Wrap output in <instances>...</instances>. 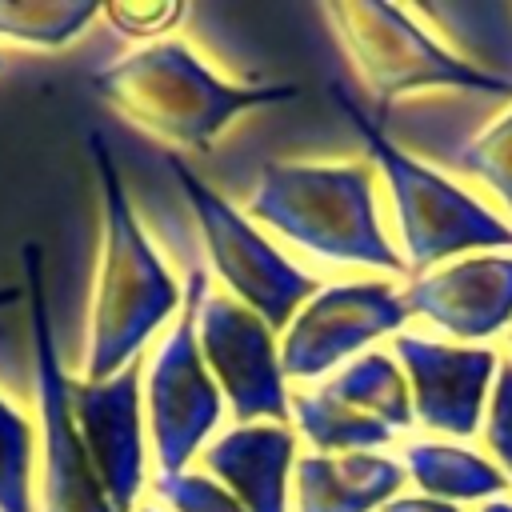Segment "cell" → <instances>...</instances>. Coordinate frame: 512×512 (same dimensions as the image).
I'll use <instances>...</instances> for the list:
<instances>
[{"label": "cell", "instance_id": "cell-1", "mask_svg": "<svg viewBox=\"0 0 512 512\" xmlns=\"http://www.w3.org/2000/svg\"><path fill=\"white\" fill-rule=\"evenodd\" d=\"M88 152L100 180L104 244H100V276L92 296L84 380H108L136 360L144 340L184 304V292L176 288L172 272L144 236L136 208L124 192L120 168L100 132L88 136Z\"/></svg>", "mask_w": 512, "mask_h": 512}, {"label": "cell", "instance_id": "cell-2", "mask_svg": "<svg viewBox=\"0 0 512 512\" xmlns=\"http://www.w3.org/2000/svg\"><path fill=\"white\" fill-rule=\"evenodd\" d=\"M92 88L136 128L184 148H208L232 116L296 96V84H228L180 40H156L100 68Z\"/></svg>", "mask_w": 512, "mask_h": 512}, {"label": "cell", "instance_id": "cell-3", "mask_svg": "<svg viewBox=\"0 0 512 512\" xmlns=\"http://www.w3.org/2000/svg\"><path fill=\"white\" fill-rule=\"evenodd\" d=\"M248 216L264 220L292 244L336 264H364L404 276L408 264L388 244L376 216L368 164H264L248 196Z\"/></svg>", "mask_w": 512, "mask_h": 512}, {"label": "cell", "instance_id": "cell-4", "mask_svg": "<svg viewBox=\"0 0 512 512\" xmlns=\"http://www.w3.org/2000/svg\"><path fill=\"white\" fill-rule=\"evenodd\" d=\"M332 96L352 132L360 136V144L368 148V156L376 160V168L384 172L408 272L424 276L432 264L460 252H512L508 220H500L492 208H484L476 196H468L460 184H452L424 160L396 148L384 136V128L360 104L348 100L340 84H332Z\"/></svg>", "mask_w": 512, "mask_h": 512}, {"label": "cell", "instance_id": "cell-5", "mask_svg": "<svg viewBox=\"0 0 512 512\" xmlns=\"http://www.w3.org/2000/svg\"><path fill=\"white\" fill-rule=\"evenodd\" d=\"M348 60L364 76V84L392 100L412 88H456V92H484V96H512L508 80L484 76L464 64L456 52L436 44L404 8L380 0H332L324 4Z\"/></svg>", "mask_w": 512, "mask_h": 512}, {"label": "cell", "instance_id": "cell-6", "mask_svg": "<svg viewBox=\"0 0 512 512\" xmlns=\"http://www.w3.org/2000/svg\"><path fill=\"white\" fill-rule=\"evenodd\" d=\"M168 168L176 184L184 188V200L200 224L204 248L212 256V268L232 288V296L252 308L272 332L288 328L292 316L320 292V284L296 268L280 248H272L244 212H236L216 188H208L180 156H168Z\"/></svg>", "mask_w": 512, "mask_h": 512}, {"label": "cell", "instance_id": "cell-7", "mask_svg": "<svg viewBox=\"0 0 512 512\" xmlns=\"http://www.w3.org/2000/svg\"><path fill=\"white\" fill-rule=\"evenodd\" d=\"M204 292H208V276L204 268H192L184 284V312L148 364L144 396H148V432L160 472H184L188 460L208 440V432L220 424V408H224V396L196 344V316Z\"/></svg>", "mask_w": 512, "mask_h": 512}, {"label": "cell", "instance_id": "cell-8", "mask_svg": "<svg viewBox=\"0 0 512 512\" xmlns=\"http://www.w3.org/2000/svg\"><path fill=\"white\" fill-rule=\"evenodd\" d=\"M20 256H24V292L32 320V364H36V400H40V436H44V512H112L72 416V400H68L72 380L64 376L56 356L40 244L28 240Z\"/></svg>", "mask_w": 512, "mask_h": 512}, {"label": "cell", "instance_id": "cell-9", "mask_svg": "<svg viewBox=\"0 0 512 512\" xmlns=\"http://www.w3.org/2000/svg\"><path fill=\"white\" fill-rule=\"evenodd\" d=\"M200 356L240 424H284L288 388L272 328L236 296L204 292L196 316Z\"/></svg>", "mask_w": 512, "mask_h": 512}, {"label": "cell", "instance_id": "cell-10", "mask_svg": "<svg viewBox=\"0 0 512 512\" xmlns=\"http://www.w3.org/2000/svg\"><path fill=\"white\" fill-rule=\"evenodd\" d=\"M408 320L404 292L384 280H344L320 288L284 328L280 368L284 380H316L344 364L352 352Z\"/></svg>", "mask_w": 512, "mask_h": 512}, {"label": "cell", "instance_id": "cell-11", "mask_svg": "<svg viewBox=\"0 0 512 512\" xmlns=\"http://www.w3.org/2000/svg\"><path fill=\"white\" fill-rule=\"evenodd\" d=\"M392 356L408 376L412 416L420 428L444 436H472L480 428V412L500 368L492 348L396 332Z\"/></svg>", "mask_w": 512, "mask_h": 512}, {"label": "cell", "instance_id": "cell-12", "mask_svg": "<svg viewBox=\"0 0 512 512\" xmlns=\"http://www.w3.org/2000/svg\"><path fill=\"white\" fill-rule=\"evenodd\" d=\"M68 400L112 512H136V496L144 488L140 360L108 380H72Z\"/></svg>", "mask_w": 512, "mask_h": 512}, {"label": "cell", "instance_id": "cell-13", "mask_svg": "<svg viewBox=\"0 0 512 512\" xmlns=\"http://www.w3.org/2000/svg\"><path fill=\"white\" fill-rule=\"evenodd\" d=\"M408 312L456 340H488L512 324V252L460 256L404 288Z\"/></svg>", "mask_w": 512, "mask_h": 512}, {"label": "cell", "instance_id": "cell-14", "mask_svg": "<svg viewBox=\"0 0 512 512\" xmlns=\"http://www.w3.org/2000/svg\"><path fill=\"white\" fill-rule=\"evenodd\" d=\"M200 452L208 476L220 480L244 512H288V468H296V432L288 424H240Z\"/></svg>", "mask_w": 512, "mask_h": 512}, {"label": "cell", "instance_id": "cell-15", "mask_svg": "<svg viewBox=\"0 0 512 512\" xmlns=\"http://www.w3.org/2000/svg\"><path fill=\"white\" fill-rule=\"evenodd\" d=\"M400 484L404 468L380 452H312L296 460V512H372L384 508Z\"/></svg>", "mask_w": 512, "mask_h": 512}, {"label": "cell", "instance_id": "cell-16", "mask_svg": "<svg viewBox=\"0 0 512 512\" xmlns=\"http://www.w3.org/2000/svg\"><path fill=\"white\" fill-rule=\"evenodd\" d=\"M404 468L408 476L416 480V488L432 500H444V504H460V500H496L504 488H508V476L460 448V444H444V440H416L404 448Z\"/></svg>", "mask_w": 512, "mask_h": 512}, {"label": "cell", "instance_id": "cell-17", "mask_svg": "<svg viewBox=\"0 0 512 512\" xmlns=\"http://www.w3.org/2000/svg\"><path fill=\"white\" fill-rule=\"evenodd\" d=\"M336 400H344L348 408L388 424L392 432L396 428H408L416 416H412V392H408V376L404 368L396 364V356H384V352H364L356 356L348 368H340L328 384H324Z\"/></svg>", "mask_w": 512, "mask_h": 512}, {"label": "cell", "instance_id": "cell-18", "mask_svg": "<svg viewBox=\"0 0 512 512\" xmlns=\"http://www.w3.org/2000/svg\"><path fill=\"white\" fill-rule=\"evenodd\" d=\"M292 420L296 432L320 452V456H344V452H368L392 440V428L348 408L328 388L296 392L292 396Z\"/></svg>", "mask_w": 512, "mask_h": 512}, {"label": "cell", "instance_id": "cell-19", "mask_svg": "<svg viewBox=\"0 0 512 512\" xmlns=\"http://www.w3.org/2000/svg\"><path fill=\"white\" fill-rule=\"evenodd\" d=\"M96 16L100 4L92 0H0V36L32 48H64Z\"/></svg>", "mask_w": 512, "mask_h": 512}, {"label": "cell", "instance_id": "cell-20", "mask_svg": "<svg viewBox=\"0 0 512 512\" xmlns=\"http://www.w3.org/2000/svg\"><path fill=\"white\" fill-rule=\"evenodd\" d=\"M0 512L32 508V424L0 396Z\"/></svg>", "mask_w": 512, "mask_h": 512}, {"label": "cell", "instance_id": "cell-21", "mask_svg": "<svg viewBox=\"0 0 512 512\" xmlns=\"http://www.w3.org/2000/svg\"><path fill=\"white\" fill-rule=\"evenodd\" d=\"M456 168L476 176V180H484L504 200V208L512 212V112H504L492 128L472 136L456 152Z\"/></svg>", "mask_w": 512, "mask_h": 512}, {"label": "cell", "instance_id": "cell-22", "mask_svg": "<svg viewBox=\"0 0 512 512\" xmlns=\"http://www.w3.org/2000/svg\"><path fill=\"white\" fill-rule=\"evenodd\" d=\"M152 488L172 512H244L240 500L208 472H160Z\"/></svg>", "mask_w": 512, "mask_h": 512}, {"label": "cell", "instance_id": "cell-23", "mask_svg": "<svg viewBox=\"0 0 512 512\" xmlns=\"http://www.w3.org/2000/svg\"><path fill=\"white\" fill-rule=\"evenodd\" d=\"M484 440L496 456V468L512 480V360L496 368L492 392H488V412H484Z\"/></svg>", "mask_w": 512, "mask_h": 512}, {"label": "cell", "instance_id": "cell-24", "mask_svg": "<svg viewBox=\"0 0 512 512\" xmlns=\"http://www.w3.org/2000/svg\"><path fill=\"white\" fill-rule=\"evenodd\" d=\"M124 36H156V32H168L180 16H184V8L180 4H172V0H164V4H108V8H100Z\"/></svg>", "mask_w": 512, "mask_h": 512}, {"label": "cell", "instance_id": "cell-25", "mask_svg": "<svg viewBox=\"0 0 512 512\" xmlns=\"http://www.w3.org/2000/svg\"><path fill=\"white\" fill-rule=\"evenodd\" d=\"M380 512H460V508L444 504V500H432V496H392Z\"/></svg>", "mask_w": 512, "mask_h": 512}, {"label": "cell", "instance_id": "cell-26", "mask_svg": "<svg viewBox=\"0 0 512 512\" xmlns=\"http://www.w3.org/2000/svg\"><path fill=\"white\" fill-rule=\"evenodd\" d=\"M20 292H24V288H16V284H4V288H0V308H4V304H16V300H20Z\"/></svg>", "mask_w": 512, "mask_h": 512}, {"label": "cell", "instance_id": "cell-27", "mask_svg": "<svg viewBox=\"0 0 512 512\" xmlns=\"http://www.w3.org/2000/svg\"><path fill=\"white\" fill-rule=\"evenodd\" d=\"M480 512H512V500H488Z\"/></svg>", "mask_w": 512, "mask_h": 512}, {"label": "cell", "instance_id": "cell-28", "mask_svg": "<svg viewBox=\"0 0 512 512\" xmlns=\"http://www.w3.org/2000/svg\"><path fill=\"white\" fill-rule=\"evenodd\" d=\"M136 512H160V508H136Z\"/></svg>", "mask_w": 512, "mask_h": 512}, {"label": "cell", "instance_id": "cell-29", "mask_svg": "<svg viewBox=\"0 0 512 512\" xmlns=\"http://www.w3.org/2000/svg\"><path fill=\"white\" fill-rule=\"evenodd\" d=\"M0 68H4V56H0Z\"/></svg>", "mask_w": 512, "mask_h": 512}]
</instances>
